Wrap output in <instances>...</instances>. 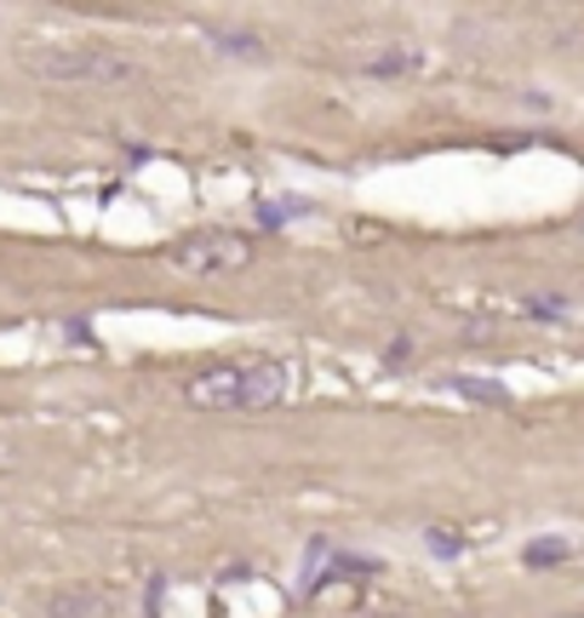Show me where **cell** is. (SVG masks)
<instances>
[{
	"instance_id": "obj_1",
	"label": "cell",
	"mask_w": 584,
	"mask_h": 618,
	"mask_svg": "<svg viewBox=\"0 0 584 618\" xmlns=\"http://www.w3.org/2000/svg\"><path fill=\"white\" fill-rule=\"evenodd\" d=\"M189 406H218V412H264L287 401V367L281 361H240V367H206L184 378Z\"/></svg>"
},
{
	"instance_id": "obj_2",
	"label": "cell",
	"mask_w": 584,
	"mask_h": 618,
	"mask_svg": "<svg viewBox=\"0 0 584 618\" xmlns=\"http://www.w3.org/2000/svg\"><path fill=\"white\" fill-rule=\"evenodd\" d=\"M23 69L34 81H58V86H132L144 69L110 47H29Z\"/></svg>"
},
{
	"instance_id": "obj_3",
	"label": "cell",
	"mask_w": 584,
	"mask_h": 618,
	"mask_svg": "<svg viewBox=\"0 0 584 618\" xmlns=\"http://www.w3.org/2000/svg\"><path fill=\"white\" fill-rule=\"evenodd\" d=\"M172 264L184 275H235L253 264V240L235 229H189L184 240H172Z\"/></svg>"
},
{
	"instance_id": "obj_4",
	"label": "cell",
	"mask_w": 584,
	"mask_h": 618,
	"mask_svg": "<svg viewBox=\"0 0 584 618\" xmlns=\"http://www.w3.org/2000/svg\"><path fill=\"white\" fill-rule=\"evenodd\" d=\"M103 607H110V596L98 584H63L47 601V618H103Z\"/></svg>"
},
{
	"instance_id": "obj_5",
	"label": "cell",
	"mask_w": 584,
	"mask_h": 618,
	"mask_svg": "<svg viewBox=\"0 0 584 618\" xmlns=\"http://www.w3.org/2000/svg\"><path fill=\"white\" fill-rule=\"evenodd\" d=\"M447 390H459V395H470V401H481V406H504V401H510L504 384H488V378H470V372H453V378H447Z\"/></svg>"
},
{
	"instance_id": "obj_6",
	"label": "cell",
	"mask_w": 584,
	"mask_h": 618,
	"mask_svg": "<svg viewBox=\"0 0 584 618\" xmlns=\"http://www.w3.org/2000/svg\"><path fill=\"white\" fill-rule=\"evenodd\" d=\"M567 556H573L567 538H544V544H527V549H522L527 567H556V562H567Z\"/></svg>"
},
{
	"instance_id": "obj_7",
	"label": "cell",
	"mask_w": 584,
	"mask_h": 618,
	"mask_svg": "<svg viewBox=\"0 0 584 618\" xmlns=\"http://www.w3.org/2000/svg\"><path fill=\"white\" fill-rule=\"evenodd\" d=\"M424 549H430V556H447V562H453V556H464V538H459L453 527H430V533H424Z\"/></svg>"
},
{
	"instance_id": "obj_8",
	"label": "cell",
	"mask_w": 584,
	"mask_h": 618,
	"mask_svg": "<svg viewBox=\"0 0 584 618\" xmlns=\"http://www.w3.org/2000/svg\"><path fill=\"white\" fill-rule=\"evenodd\" d=\"M412 69H419V58H412V52H385V58L367 63V75H412Z\"/></svg>"
},
{
	"instance_id": "obj_9",
	"label": "cell",
	"mask_w": 584,
	"mask_h": 618,
	"mask_svg": "<svg viewBox=\"0 0 584 618\" xmlns=\"http://www.w3.org/2000/svg\"><path fill=\"white\" fill-rule=\"evenodd\" d=\"M527 316H539V321H567V298H527Z\"/></svg>"
},
{
	"instance_id": "obj_10",
	"label": "cell",
	"mask_w": 584,
	"mask_h": 618,
	"mask_svg": "<svg viewBox=\"0 0 584 618\" xmlns=\"http://www.w3.org/2000/svg\"><path fill=\"white\" fill-rule=\"evenodd\" d=\"M218 47H229V52H264L258 41H247V34H224V41Z\"/></svg>"
},
{
	"instance_id": "obj_11",
	"label": "cell",
	"mask_w": 584,
	"mask_h": 618,
	"mask_svg": "<svg viewBox=\"0 0 584 618\" xmlns=\"http://www.w3.org/2000/svg\"><path fill=\"white\" fill-rule=\"evenodd\" d=\"M12 459H18V453H12V446H7V441H0V470H7Z\"/></svg>"
}]
</instances>
